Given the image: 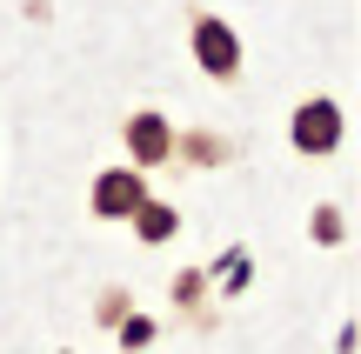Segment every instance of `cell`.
Masks as SVG:
<instances>
[{"label":"cell","mask_w":361,"mask_h":354,"mask_svg":"<svg viewBox=\"0 0 361 354\" xmlns=\"http://www.w3.org/2000/svg\"><path fill=\"white\" fill-rule=\"evenodd\" d=\"M341 234H348L341 208H314V241H322V248H341Z\"/></svg>","instance_id":"obj_7"},{"label":"cell","mask_w":361,"mask_h":354,"mask_svg":"<svg viewBox=\"0 0 361 354\" xmlns=\"http://www.w3.org/2000/svg\"><path fill=\"white\" fill-rule=\"evenodd\" d=\"M128 221H134V234H141L147 248H161V241H174V227H180V214L168 208V201H141V208H134Z\"/></svg>","instance_id":"obj_5"},{"label":"cell","mask_w":361,"mask_h":354,"mask_svg":"<svg viewBox=\"0 0 361 354\" xmlns=\"http://www.w3.org/2000/svg\"><path fill=\"white\" fill-rule=\"evenodd\" d=\"M114 328H121V348H147V341H154V321H147V315H121Z\"/></svg>","instance_id":"obj_8"},{"label":"cell","mask_w":361,"mask_h":354,"mask_svg":"<svg viewBox=\"0 0 361 354\" xmlns=\"http://www.w3.org/2000/svg\"><path fill=\"white\" fill-rule=\"evenodd\" d=\"M121 134H128V154L141 160V167H161V160L174 154V127L161 114H128V127H121Z\"/></svg>","instance_id":"obj_4"},{"label":"cell","mask_w":361,"mask_h":354,"mask_svg":"<svg viewBox=\"0 0 361 354\" xmlns=\"http://www.w3.org/2000/svg\"><path fill=\"white\" fill-rule=\"evenodd\" d=\"M201 294H207V281L194 274V267H188V274H174V301L180 308H201Z\"/></svg>","instance_id":"obj_9"},{"label":"cell","mask_w":361,"mask_h":354,"mask_svg":"<svg viewBox=\"0 0 361 354\" xmlns=\"http://www.w3.org/2000/svg\"><path fill=\"white\" fill-rule=\"evenodd\" d=\"M288 134H295V147H301V154H314V160L335 154V147H341V107L314 94V101L295 107V127H288Z\"/></svg>","instance_id":"obj_2"},{"label":"cell","mask_w":361,"mask_h":354,"mask_svg":"<svg viewBox=\"0 0 361 354\" xmlns=\"http://www.w3.org/2000/svg\"><path fill=\"white\" fill-rule=\"evenodd\" d=\"M121 315H128V294L107 288V294H101V321H121Z\"/></svg>","instance_id":"obj_10"},{"label":"cell","mask_w":361,"mask_h":354,"mask_svg":"<svg viewBox=\"0 0 361 354\" xmlns=\"http://www.w3.org/2000/svg\"><path fill=\"white\" fill-rule=\"evenodd\" d=\"M174 154H188L194 167H221V160H228V141H221V134H201V127H194V134H180V141H174Z\"/></svg>","instance_id":"obj_6"},{"label":"cell","mask_w":361,"mask_h":354,"mask_svg":"<svg viewBox=\"0 0 361 354\" xmlns=\"http://www.w3.org/2000/svg\"><path fill=\"white\" fill-rule=\"evenodd\" d=\"M141 201H147V181H141L134 167H107V174H94V214H101V221H128Z\"/></svg>","instance_id":"obj_3"},{"label":"cell","mask_w":361,"mask_h":354,"mask_svg":"<svg viewBox=\"0 0 361 354\" xmlns=\"http://www.w3.org/2000/svg\"><path fill=\"white\" fill-rule=\"evenodd\" d=\"M194 61H201V74L234 80L241 74V34H234L228 20H214V13H201V20H194Z\"/></svg>","instance_id":"obj_1"}]
</instances>
